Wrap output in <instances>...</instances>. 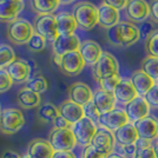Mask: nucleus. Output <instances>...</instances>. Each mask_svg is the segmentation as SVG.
Instances as JSON below:
<instances>
[{
  "mask_svg": "<svg viewBox=\"0 0 158 158\" xmlns=\"http://www.w3.org/2000/svg\"><path fill=\"white\" fill-rule=\"evenodd\" d=\"M24 87H26V89L31 90L33 92H37L40 94V93L47 91L48 81H47V79L43 74H37V76H34L32 78H30V80L25 84Z\"/></svg>",
  "mask_w": 158,
  "mask_h": 158,
  "instance_id": "obj_31",
  "label": "nucleus"
},
{
  "mask_svg": "<svg viewBox=\"0 0 158 158\" xmlns=\"http://www.w3.org/2000/svg\"><path fill=\"white\" fill-rule=\"evenodd\" d=\"M151 106L146 102V99L142 96H138L136 99H133L131 103L125 105V112L131 123H137L143 118L148 117L150 114Z\"/></svg>",
  "mask_w": 158,
  "mask_h": 158,
  "instance_id": "obj_15",
  "label": "nucleus"
},
{
  "mask_svg": "<svg viewBox=\"0 0 158 158\" xmlns=\"http://www.w3.org/2000/svg\"><path fill=\"white\" fill-rule=\"evenodd\" d=\"M150 20L158 24V0H150Z\"/></svg>",
  "mask_w": 158,
  "mask_h": 158,
  "instance_id": "obj_44",
  "label": "nucleus"
},
{
  "mask_svg": "<svg viewBox=\"0 0 158 158\" xmlns=\"http://www.w3.org/2000/svg\"><path fill=\"white\" fill-rule=\"evenodd\" d=\"M85 65V60L83 59L80 52L73 51L61 56L59 64L57 66L63 74H65L67 77H76L84 70Z\"/></svg>",
  "mask_w": 158,
  "mask_h": 158,
  "instance_id": "obj_9",
  "label": "nucleus"
},
{
  "mask_svg": "<svg viewBox=\"0 0 158 158\" xmlns=\"http://www.w3.org/2000/svg\"><path fill=\"white\" fill-rule=\"evenodd\" d=\"M138 28H139V32H140V37L144 38L145 40H146V38L156 30V28H155V23H152L151 20H149V21L145 20L143 23H140Z\"/></svg>",
  "mask_w": 158,
  "mask_h": 158,
  "instance_id": "obj_40",
  "label": "nucleus"
},
{
  "mask_svg": "<svg viewBox=\"0 0 158 158\" xmlns=\"http://www.w3.org/2000/svg\"><path fill=\"white\" fill-rule=\"evenodd\" d=\"M56 150L46 139L37 138L31 140L27 145V158H52Z\"/></svg>",
  "mask_w": 158,
  "mask_h": 158,
  "instance_id": "obj_16",
  "label": "nucleus"
},
{
  "mask_svg": "<svg viewBox=\"0 0 158 158\" xmlns=\"http://www.w3.org/2000/svg\"><path fill=\"white\" fill-rule=\"evenodd\" d=\"M1 158H24V157H21L18 152L12 151V150H7V151H5L1 155Z\"/></svg>",
  "mask_w": 158,
  "mask_h": 158,
  "instance_id": "obj_49",
  "label": "nucleus"
},
{
  "mask_svg": "<svg viewBox=\"0 0 158 158\" xmlns=\"http://www.w3.org/2000/svg\"><path fill=\"white\" fill-rule=\"evenodd\" d=\"M81 41L78 35L69 34V35H59L52 43V51L56 56H64L66 53L79 51Z\"/></svg>",
  "mask_w": 158,
  "mask_h": 158,
  "instance_id": "obj_13",
  "label": "nucleus"
},
{
  "mask_svg": "<svg viewBox=\"0 0 158 158\" xmlns=\"http://www.w3.org/2000/svg\"><path fill=\"white\" fill-rule=\"evenodd\" d=\"M91 145H93L97 150L102 151L107 156H110L113 150H114V145H116V137H114V132L99 126L94 137H93Z\"/></svg>",
  "mask_w": 158,
  "mask_h": 158,
  "instance_id": "obj_11",
  "label": "nucleus"
},
{
  "mask_svg": "<svg viewBox=\"0 0 158 158\" xmlns=\"http://www.w3.org/2000/svg\"><path fill=\"white\" fill-rule=\"evenodd\" d=\"M25 158H27V157H25Z\"/></svg>",
  "mask_w": 158,
  "mask_h": 158,
  "instance_id": "obj_55",
  "label": "nucleus"
},
{
  "mask_svg": "<svg viewBox=\"0 0 158 158\" xmlns=\"http://www.w3.org/2000/svg\"><path fill=\"white\" fill-rule=\"evenodd\" d=\"M6 70L15 84H26L30 80L32 72L31 65L25 59L21 58H17L12 64L7 66Z\"/></svg>",
  "mask_w": 158,
  "mask_h": 158,
  "instance_id": "obj_14",
  "label": "nucleus"
},
{
  "mask_svg": "<svg viewBox=\"0 0 158 158\" xmlns=\"http://www.w3.org/2000/svg\"><path fill=\"white\" fill-rule=\"evenodd\" d=\"M98 127V124L94 123L92 119L84 117L79 122H77L76 124H73L71 129H72L73 133L77 138V143L80 146L85 148V146L91 144Z\"/></svg>",
  "mask_w": 158,
  "mask_h": 158,
  "instance_id": "obj_8",
  "label": "nucleus"
},
{
  "mask_svg": "<svg viewBox=\"0 0 158 158\" xmlns=\"http://www.w3.org/2000/svg\"><path fill=\"white\" fill-rule=\"evenodd\" d=\"M52 158H77L73 151H56Z\"/></svg>",
  "mask_w": 158,
  "mask_h": 158,
  "instance_id": "obj_47",
  "label": "nucleus"
},
{
  "mask_svg": "<svg viewBox=\"0 0 158 158\" xmlns=\"http://www.w3.org/2000/svg\"><path fill=\"white\" fill-rule=\"evenodd\" d=\"M118 60L116 59L114 56H112L111 53L109 52L103 53V56L97 61V64L92 66L93 78L96 79L97 83H98L99 80H102V79L111 77V76H114V74H118Z\"/></svg>",
  "mask_w": 158,
  "mask_h": 158,
  "instance_id": "obj_7",
  "label": "nucleus"
},
{
  "mask_svg": "<svg viewBox=\"0 0 158 158\" xmlns=\"http://www.w3.org/2000/svg\"><path fill=\"white\" fill-rule=\"evenodd\" d=\"M34 33L35 32L33 28V24L23 18H18L10 23L6 28L7 39L13 43L14 45H27Z\"/></svg>",
  "mask_w": 158,
  "mask_h": 158,
  "instance_id": "obj_3",
  "label": "nucleus"
},
{
  "mask_svg": "<svg viewBox=\"0 0 158 158\" xmlns=\"http://www.w3.org/2000/svg\"><path fill=\"white\" fill-rule=\"evenodd\" d=\"M59 114V107H57L51 103H46L44 105L39 106L38 109V117L40 118V120L45 123H53V120Z\"/></svg>",
  "mask_w": 158,
  "mask_h": 158,
  "instance_id": "obj_30",
  "label": "nucleus"
},
{
  "mask_svg": "<svg viewBox=\"0 0 158 158\" xmlns=\"http://www.w3.org/2000/svg\"><path fill=\"white\" fill-rule=\"evenodd\" d=\"M24 10V2L13 0H0V23H12L18 19L19 13Z\"/></svg>",
  "mask_w": 158,
  "mask_h": 158,
  "instance_id": "obj_24",
  "label": "nucleus"
},
{
  "mask_svg": "<svg viewBox=\"0 0 158 158\" xmlns=\"http://www.w3.org/2000/svg\"><path fill=\"white\" fill-rule=\"evenodd\" d=\"M74 1H77V0H59L60 5H70Z\"/></svg>",
  "mask_w": 158,
  "mask_h": 158,
  "instance_id": "obj_51",
  "label": "nucleus"
},
{
  "mask_svg": "<svg viewBox=\"0 0 158 158\" xmlns=\"http://www.w3.org/2000/svg\"><path fill=\"white\" fill-rule=\"evenodd\" d=\"M15 58V53L13 48L7 45V44H1L0 45V70L6 69L10 64H12Z\"/></svg>",
  "mask_w": 158,
  "mask_h": 158,
  "instance_id": "obj_33",
  "label": "nucleus"
},
{
  "mask_svg": "<svg viewBox=\"0 0 158 158\" xmlns=\"http://www.w3.org/2000/svg\"><path fill=\"white\" fill-rule=\"evenodd\" d=\"M131 81L139 96L144 97L146 93L156 85V81L142 70H137L131 74Z\"/></svg>",
  "mask_w": 158,
  "mask_h": 158,
  "instance_id": "obj_26",
  "label": "nucleus"
},
{
  "mask_svg": "<svg viewBox=\"0 0 158 158\" xmlns=\"http://www.w3.org/2000/svg\"><path fill=\"white\" fill-rule=\"evenodd\" d=\"M31 8L34 13L53 14L59 7V0H30Z\"/></svg>",
  "mask_w": 158,
  "mask_h": 158,
  "instance_id": "obj_29",
  "label": "nucleus"
},
{
  "mask_svg": "<svg viewBox=\"0 0 158 158\" xmlns=\"http://www.w3.org/2000/svg\"><path fill=\"white\" fill-rule=\"evenodd\" d=\"M136 145H137V148H138V149H145V148H150V146H152L151 140L142 139V138L138 139V142L136 143Z\"/></svg>",
  "mask_w": 158,
  "mask_h": 158,
  "instance_id": "obj_48",
  "label": "nucleus"
},
{
  "mask_svg": "<svg viewBox=\"0 0 158 158\" xmlns=\"http://www.w3.org/2000/svg\"><path fill=\"white\" fill-rule=\"evenodd\" d=\"M122 148V155L125 156L126 158H136L137 152H138V148L136 144L125 145V146H120Z\"/></svg>",
  "mask_w": 158,
  "mask_h": 158,
  "instance_id": "obj_42",
  "label": "nucleus"
},
{
  "mask_svg": "<svg viewBox=\"0 0 158 158\" xmlns=\"http://www.w3.org/2000/svg\"><path fill=\"white\" fill-rule=\"evenodd\" d=\"M46 46V39L44 37H41L38 33H34L31 40L27 43V47L28 50H31L33 52H39L43 51Z\"/></svg>",
  "mask_w": 158,
  "mask_h": 158,
  "instance_id": "obj_36",
  "label": "nucleus"
},
{
  "mask_svg": "<svg viewBox=\"0 0 158 158\" xmlns=\"http://www.w3.org/2000/svg\"><path fill=\"white\" fill-rule=\"evenodd\" d=\"M153 150H155V155H156V158H158V142L153 145Z\"/></svg>",
  "mask_w": 158,
  "mask_h": 158,
  "instance_id": "obj_52",
  "label": "nucleus"
},
{
  "mask_svg": "<svg viewBox=\"0 0 158 158\" xmlns=\"http://www.w3.org/2000/svg\"><path fill=\"white\" fill-rule=\"evenodd\" d=\"M122 80V77L120 74H114V76H111V77H107V78H104L102 80H99L98 84L100 85V89L105 90V91H110V92H113L116 86L119 84V81Z\"/></svg>",
  "mask_w": 158,
  "mask_h": 158,
  "instance_id": "obj_35",
  "label": "nucleus"
},
{
  "mask_svg": "<svg viewBox=\"0 0 158 158\" xmlns=\"http://www.w3.org/2000/svg\"><path fill=\"white\" fill-rule=\"evenodd\" d=\"M116 143L119 146H125V145L136 144L138 142L139 136L135 123H127L126 125L122 126L117 131H114Z\"/></svg>",
  "mask_w": 158,
  "mask_h": 158,
  "instance_id": "obj_25",
  "label": "nucleus"
},
{
  "mask_svg": "<svg viewBox=\"0 0 158 158\" xmlns=\"http://www.w3.org/2000/svg\"><path fill=\"white\" fill-rule=\"evenodd\" d=\"M25 125V117L19 109L7 107L0 114V132L2 135L11 136L23 129Z\"/></svg>",
  "mask_w": 158,
  "mask_h": 158,
  "instance_id": "obj_4",
  "label": "nucleus"
},
{
  "mask_svg": "<svg viewBox=\"0 0 158 158\" xmlns=\"http://www.w3.org/2000/svg\"><path fill=\"white\" fill-rule=\"evenodd\" d=\"M136 158H156L153 145L150 148H145V149H138Z\"/></svg>",
  "mask_w": 158,
  "mask_h": 158,
  "instance_id": "obj_46",
  "label": "nucleus"
},
{
  "mask_svg": "<svg viewBox=\"0 0 158 158\" xmlns=\"http://www.w3.org/2000/svg\"><path fill=\"white\" fill-rule=\"evenodd\" d=\"M34 32L44 37L46 41L53 43L59 37L56 14H38L33 20Z\"/></svg>",
  "mask_w": 158,
  "mask_h": 158,
  "instance_id": "obj_5",
  "label": "nucleus"
},
{
  "mask_svg": "<svg viewBox=\"0 0 158 158\" xmlns=\"http://www.w3.org/2000/svg\"><path fill=\"white\" fill-rule=\"evenodd\" d=\"M140 70L150 76L155 81H158V57L148 56L140 65Z\"/></svg>",
  "mask_w": 158,
  "mask_h": 158,
  "instance_id": "obj_32",
  "label": "nucleus"
},
{
  "mask_svg": "<svg viewBox=\"0 0 158 158\" xmlns=\"http://www.w3.org/2000/svg\"><path fill=\"white\" fill-rule=\"evenodd\" d=\"M130 123V119L127 117L126 112L124 109H114L112 111L104 113L99 118L98 126L109 129L111 131H117L122 126L126 125Z\"/></svg>",
  "mask_w": 158,
  "mask_h": 158,
  "instance_id": "obj_10",
  "label": "nucleus"
},
{
  "mask_svg": "<svg viewBox=\"0 0 158 158\" xmlns=\"http://www.w3.org/2000/svg\"><path fill=\"white\" fill-rule=\"evenodd\" d=\"M13 1H19V2H24V0H13Z\"/></svg>",
  "mask_w": 158,
  "mask_h": 158,
  "instance_id": "obj_53",
  "label": "nucleus"
},
{
  "mask_svg": "<svg viewBox=\"0 0 158 158\" xmlns=\"http://www.w3.org/2000/svg\"><path fill=\"white\" fill-rule=\"evenodd\" d=\"M119 11L105 4H100L98 7V25L103 28L110 30L119 24Z\"/></svg>",
  "mask_w": 158,
  "mask_h": 158,
  "instance_id": "obj_23",
  "label": "nucleus"
},
{
  "mask_svg": "<svg viewBox=\"0 0 158 158\" xmlns=\"http://www.w3.org/2000/svg\"><path fill=\"white\" fill-rule=\"evenodd\" d=\"M56 20H57V26H58V32L59 35H69V34H74L76 30L78 28V24L74 19L72 13L70 12H60L56 14Z\"/></svg>",
  "mask_w": 158,
  "mask_h": 158,
  "instance_id": "obj_27",
  "label": "nucleus"
},
{
  "mask_svg": "<svg viewBox=\"0 0 158 158\" xmlns=\"http://www.w3.org/2000/svg\"><path fill=\"white\" fill-rule=\"evenodd\" d=\"M72 14L78 27L84 31H91L98 24V7L90 1H79L76 4Z\"/></svg>",
  "mask_w": 158,
  "mask_h": 158,
  "instance_id": "obj_2",
  "label": "nucleus"
},
{
  "mask_svg": "<svg viewBox=\"0 0 158 158\" xmlns=\"http://www.w3.org/2000/svg\"><path fill=\"white\" fill-rule=\"evenodd\" d=\"M1 111H2V110H1V105H0V114H1Z\"/></svg>",
  "mask_w": 158,
  "mask_h": 158,
  "instance_id": "obj_54",
  "label": "nucleus"
},
{
  "mask_svg": "<svg viewBox=\"0 0 158 158\" xmlns=\"http://www.w3.org/2000/svg\"><path fill=\"white\" fill-rule=\"evenodd\" d=\"M69 99L79 105L85 106L90 102H92L93 92L87 84L77 81L69 86Z\"/></svg>",
  "mask_w": 158,
  "mask_h": 158,
  "instance_id": "obj_17",
  "label": "nucleus"
},
{
  "mask_svg": "<svg viewBox=\"0 0 158 158\" xmlns=\"http://www.w3.org/2000/svg\"><path fill=\"white\" fill-rule=\"evenodd\" d=\"M149 105L153 109H158V83L144 96Z\"/></svg>",
  "mask_w": 158,
  "mask_h": 158,
  "instance_id": "obj_41",
  "label": "nucleus"
},
{
  "mask_svg": "<svg viewBox=\"0 0 158 158\" xmlns=\"http://www.w3.org/2000/svg\"><path fill=\"white\" fill-rule=\"evenodd\" d=\"M79 52L81 54L83 59L85 60V64L89 66H93L97 64V61L103 56V50L98 43L93 40H84L81 41V45L79 48Z\"/></svg>",
  "mask_w": 158,
  "mask_h": 158,
  "instance_id": "obj_21",
  "label": "nucleus"
},
{
  "mask_svg": "<svg viewBox=\"0 0 158 158\" xmlns=\"http://www.w3.org/2000/svg\"><path fill=\"white\" fill-rule=\"evenodd\" d=\"M13 85V80L11 76L8 74L6 69L0 70V93H4L8 91Z\"/></svg>",
  "mask_w": 158,
  "mask_h": 158,
  "instance_id": "obj_37",
  "label": "nucleus"
},
{
  "mask_svg": "<svg viewBox=\"0 0 158 158\" xmlns=\"http://www.w3.org/2000/svg\"><path fill=\"white\" fill-rule=\"evenodd\" d=\"M17 102L20 107H23L24 110H31L39 107L41 104V97L39 93L33 92L26 87H23L17 94Z\"/></svg>",
  "mask_w": 158,
  "mask_h": 158,
  "instance_id": "obj_28",
  "label": "nucleus"
},
{
  "mask_svg": "<svg viewBox=\"0 0 158 158\" xmlns=\"http://www.w3.org/2000/svg\"><path fill=\"white\" fill-rule=\"evenodd\" d=\"M145 47H146V52L149 53V56L158 57V28H156L146 38V40H145Z\"/></svg>",
  "mask_w": 158,
  "mask_h": 158,
  "instance_id": "obj_34",
  "label": "nucleus"
},
{
  "mask_svg": "<svg viewBox=\"0 0 158 158\" xmlns=\"http://www.w3.org/2000/svg\"><path fill=\"white\" fill-rule=\"evenodd\" d=\"M107 158H126L125 156H123L122 153H117V152H112L111 155Z\"/></svg>",
  "mask_w": 158,
  "mask_h": 158,
  "instance_id": "obj_50",
  "label": "nucleus"
},
{
  "mask_svg": "<svg viewBox=\"0 0 158 158\" xmlns=\"http://www.w3.org/2000/svg\"><path fill=\"white\" fill-rule=\"evenodd\" d=\"M126 17L131 23H143L150 18V5L146 0H129Z\"/></svg>",
  "mask_w": 158,
  "mask_h": 158,
  "instance_id": "obj_12",
  "label": "nucleus"
},
{
  "mask_svg": "<svg viewBox=\"0 0 158 158\" xmlns=\"http://www.w3.org/2000/svg\"><path fill=\"white\" fill-rule=\"evenodd\" d=\"M109 156L103 153L102 151L97 150L93 145H87L83 149L80 158H107Z\"/></svg>",
  "mask_w": 158,
  "mask_h": 158,
  "instance_id": "obj_38",
  "label": "nucleus"
},
{
  "mask_svg": "<svg viewBox=\"0 0 158 158\" xmlns=\"http://www.w3.org/2000/svg\"><path fill=\"white\" fill-rule=\"evenodd\" d=\"M52 125H53V129H71L72 127V125L64 117H61L60 114L53 120Z\"/></svg>",
  "mask_w": 158,
  "mask_h": 158,
  "instance_id": "obj_45",
  "label": "nucleus"
},
{
  "mask_svg": "<svg viewBox=\"0 0 158 158\" xmlns=\"http://www.w3.org/2000/svg\"><path fill=\"white\" fill-rule=\"evenodd\" d=\"M92 103L98 109L100 114H104V113H107L116 109L117 99L114 97L113 92L105 91L103 89H98L93 92Z\"/></svg>",
  "mask_w": 158,
  "mask_h": 158,
  "instance_id": "obj_19",
  "label": "nucleus"
},
{
  "mask_svg": "<svg viewBox=\"0 0 158 158\" xmlns=\"http://www.w3.org/2000/svg\"><path fill=\"white\" fill-rule=\"evenodd\" d=\"M48 142L56 151H72L78 144L72 129H53L48 135Z\"/></svg>",
  "mask_w": 158,
  "mask_h": 158,
  "instance_id": "obj_6",
  "label": "nucleus"
},
{
  "mask_svg": "<svg viewBox=\"0 0 158 158\" xmlns=\"http://www.w3.org/2000/svg\"><path fill=\"white\" fill-rule=\"evenodd\" d=\"M137 132H138L139 138L148 139V140H153L158 138V119H156L152 116H148L135 123Z\"/></svg>",
  "mask_w": 158,
  "mask_h": 158,
  "instance_id": "obj_22",
  "label": "nucleus"
},
{
  "mask_svg": "<svg viewBox=\"0 0 158 158\" xmlns=\"http://www.w3.org/2000/svg\"><path fill=\"white\" fill-rule=\"evenodd\" d=\"M59 113L61 117L64 118L71 124H76L80 119L85 117V111H84V106L79 105L77 103H74L72 100L67 99L64 100L59 106Z\"/></svg>",
  "mask_w": 158,
  "mask_h": 158,
  "instance_id": "obj_20",
  "label": "nucleus"
},
{
  "mask_svg": "<svg viewBox=\"0 0 158 158\" xmlns=\"http://www.w3.org/2000/svg\"><path fill=\"white\" fill-rule=\"evenodd\" d=\"M157 139H158V138H157Z\"/></svg>",
  "mask_w": 158,
  "mask_h": 158,
  "instance_id": "obj_56",
  "label": "nucleus"
},
{
  "mask_svg": "<svg viewBox=\"0 0 158 158\" xmlns=\"http://www.w3.org/2000/svg\"><path fill=\"white\" fill-rule=\"evenodd\" d=\"M113 94L117 99V102L123 105H127L129 103H131L133 99H136L139 96L137 90L132 84L131 79L129 78H122L119 84L116 86Z\"/></svg>",
  "mask_w": 158,
  "mask_h": 158,
  "instance_id": "obj_18",
  "label": "nucleus"
},
{
  "mask_svg": "<svg viewBox=\"0 0 158 158\" xmlns=\"http://www.w3.org/2000/svg\"><path fill=\"white\" fill-rule=\"evenodd\" d=\"M129 0H103V4H105L107 6H111L116 10H124L127 6Z\"/></svg>",
  "mask_w": 158,
  "mask_h": 158,
  "instance_id": "obj_43",
  "label": "nucleus"
},
{
  "mask_svg": "<svg viewBox=\"0 0 158 158\" xmlns=\"http://www.w3.org/2000/svg\"><path fill=\"white\" fill-rule=\"evenodd\" d=\"M84 111H85V117L92 119L94 123H99V118H100V112L98 111V109L96 107V105L93 104L92 102H90L89 104H86L84 106Z\"/></svg>",
  "mask_w": 158,
  "mask_h": 158,
  "instance_id": "obj_39",
  "label": "nucleus"
},
{
  "mask_svg": "<svg viewBox=\"0 0 158 158\" xmlns=\"http://www.w3.org/2000/svg\"><path fill=\"white\" fill-rule=\"evenodd\" d=\"M140 38L138 26L131 21H119L114 27L107 30V40L113 46H131Z\"/></svg>",
  "mask_w": 158,
  "mask_h": 158,
  "instance_id": "obj_1",
  "label": "nucleus"
}]
</instances>
